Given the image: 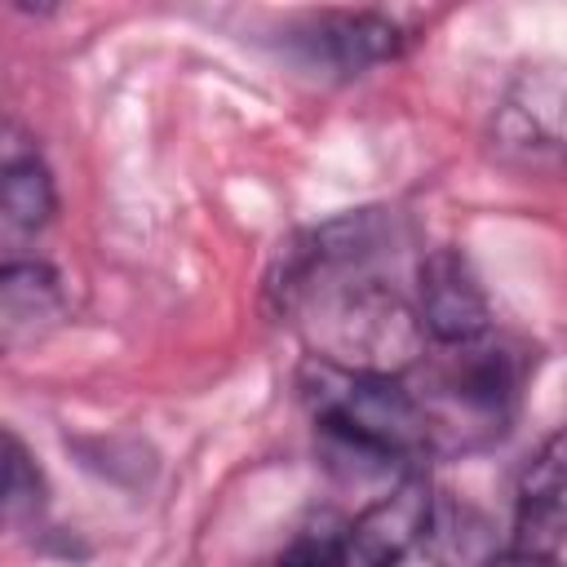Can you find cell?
Listing matches in <instances>:
<instances>
[{"mask_svg":"<svg viewBox=\"0 0 567 567\" xmlns=\"http://www.w3.org/2000/svg\"><path fill=\"white\" fill-rule=\"evenodd\" d=\"M66 323V288L49 261H0V354H27Z\"/></svg>","mask_w":567,"mask_h":567,"instance_id":"8992f818","label":"cell"},{"mask_svg":"<svg viewBox=\"0 0 567 567\" xmlns=\"http://www.w3.org/2000/svg\"><path fill=\"white\" fill-rule=\"evenodd\" d=\"M301 390L319 430L341 452H354L377 465H403V470L421 452H430L421 399L416 390H408L403 377L346 372L310 359L301 368Z\"/></svg>","mask_w":567,"mask_h":567,"instance_id":"7a4b0ae2","label":"cell"},{"mask_svg":"<svg viewBox=\"0 0 567 567\" xmlns=\"http://www.w3.org/2000/svg\"><path fill=\"white\" fill-rule=\"evenodd\" d=\"M447 350L452 354L439 363L434 385L425 394H416L421 412H425L430 447L443 434H452V443H474V439L501 434L509 403H514V385H518L514 359L501 346H487L483 337L465 341V346H447Z\"/></svg>","mask_w":567,"mask_h":567,"instance_id":"3957f363","label":"cell"},{"mask_svg":"<svg viewBox=\"0 0 567 567\" xmlns=\"http://www.w3.org/2000/svg\"><path fill=\"white\" fill-rule=\"evenodd\" d=\"M416 319L421 332L434 337L439 346H465L487 337L492 328V306L470 270V261L452 248H434L421 270H416Z\"/></svg>","mask_w":567,"mask_h":567,"instance_id":"277c9868","label":"cell"},{"mask_svg":"<svg viewBox=\"0 0 567 567\" xmlns=\"http://www.w3.org/2000/svg\"><path fill=\"white\" fill-rule=\"evenodd\" d=\"M284 306L306 310V337L315 346L310 359L319 363L346 372L403 377L425 354L416 310L385 284H337L332 275H306L284 292Z\"/></svg>","mask_w":567,"mask_h":567,"instance_id":"6da1fadb","label":"cell"},{"mask_svg":"<svg viewBox=\"0 0 567 567\" xmlns=\"http://www.w3.org/2000/svg\"><path fill=\"white\" fill-rule=\"evenodd\" d=\"M394 567H443V563H439V558H430V554H425V545H421V549H412L408 558H399Z\"/></svg>","mask_w":567,"mask_h":567,"instance_id":"4fadbf2b","label":"cell"},{"mask_svg":"<svg viewBox=\"0 0 567 567\" xmlns=\"http://www.w3.org/2000/svg\"><path fill=\"white\" fill-rule=\"evenodd\" d=\"M58 213V186L53 173L31 155H4L0 159V248L31 244Z\"/></svg>","mask_w":567,"mask_h":567,"instance_id":"9c48e42d","label":"cell"},{"mask_svg":"<svg viewBox=\"0 0 567 567\" xmlns=\"http://www.w3.org/2000/svg\"><path fill=\"white\" fill-rule=\"evenodd\" d=\"M483 567H558V558H545V554H527V549H509Z\"/></svg>","mask_w":567,"mask_h":567,"instance_id":"7c38bea8","label":"cell"},{"mask_svg":"<svg viewBox=\"0 0 567 567\" xmlns=\"http://www.w3.org/2000/svg\"><path fill=\"white\" fill-rule=\"evenodd\" d=\"M434 518V496L425 474L408 470L385 496H377L341 536H346V554L354 567H394L399 558H408L412 549L425 545Z\"/></svg>","mask_w":567,"mask_h":567,"instance_id":"5b68a950","label":"cell"},{"mask_svg":"<svg viewBox=\"0 0 567 567\" xmlns=\"http://www.w3.org/2000/svg\"><path fill=\"white\" fill-rule=\"evenodd\" d=\"M49 483L31 447L0 425V532H22L44 514Z\"/></svg>","mask_w":567,"mask_h":567,"instance_id":"30bf717a","label":"cell"},{"mask_svg":"<svg viewBox=\"0 0 567 567\" xmlns=\"http://www.w3.org/2000/svg\"><path fill=\"white\" fill-rule=\"evenodd\" d=\"M301 44L323 58L332 71L341 75H359L377 62H390L399 58L403 49V31L399 22H390L385 13H323L306 35Z\"/></svg>","mask_w":567,"mask_h":567,"instance_id":"ba28073f","label":"cell"},{"mask_svg":"<svg viewBox=\"0 0 567 567\" xmlns=\"http://www.w3.org/2000/svg\"><path fill=\"white\" fill-rule=\"evenodd\" d=\"M563 434H549L545 447L532 456L518 483L514 505V549L558 558L563 545Z\"/></svg>","mask_w":567,"mask_h":567,"instance_id":"52a82bcc","label":"cell"},{"mask_svg":"<svg viewBox=\"0 0 567 567\" xmlns=\"http://www.w3.org/2000/svg\"><path fill=\"white\" fill-rule=\"evenodd\" d=\"M279 567H354V563L346 554V536H337V532H306V536H297L284 549Z\"/></svg>","mask_w":567,"mask_h":567,"instance_id":"8fae6325","label":"cell"}]
</instances>
